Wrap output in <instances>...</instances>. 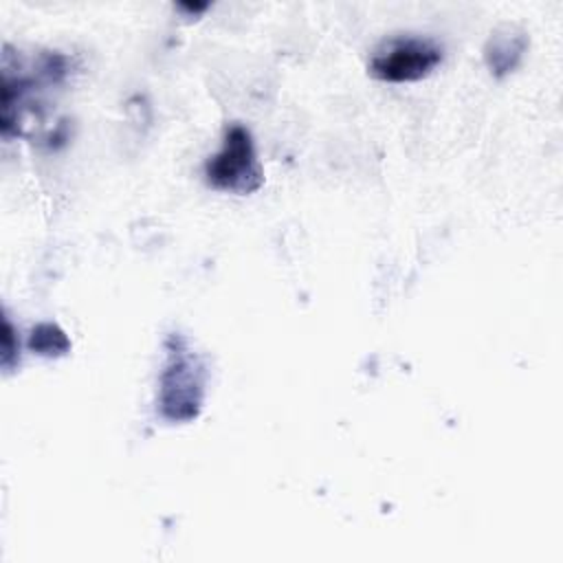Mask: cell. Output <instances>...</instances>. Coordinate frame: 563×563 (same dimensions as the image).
Segmentation results:
<instances>
[{
  "label": "cell",
  "mask_w": 563,
  "mask_h": 563,
  "mask_svg": "<svg viewBox=\"0 0 563 563\" xmlns=\"http://www.w3.org/2000/svg\"><path fill=\"white\" fill-rule=\"evenodd\" d=\"M165 367L158 380V411L167 422H191L205 402L207 365L183 334L165 339Z\"/></svg>",
  "instance_id": "cell-1"
},
{
  "label": "cell",
  "mask_w": 563,
  "mask_h": 563,
  "mask_svg": "<svg viewBox=\"0 0 563 563\" xmlns=\"http://www.w3.org/2000/svg\"><path fill=\"white\" fill-rule=\"evenodd\" d=\"M205 178L213 189L240 196L262 187L264 172L255 154L253 136L242 123L227 125L222 147L205 165Z\"/></svg>",
  "instance_id": "cell-2"
},
{
  "label": "cell",
  "mask_w": 563,
  "mask_h": 563,
  "mask_svg": "<svg viewBox=\"0 0 563 563\" xmlns=\"http://www.w3.org/2000/svg\"><path fill=\"white\" fill-rule=\"evenodd\" d=\"M442 62V46L422 35H391L383 40L369 59V75L389 81H418Z\"/></svg>",
  "instance_id": "cell-3"
},
{
  "label": "cell",
  "mask_w": 563,
  "mask_h": 563,
  "mask_svg": "<svg viewBox=\"0 0 563 563\" xmlns=\"http://www.w3.org/2000/svg\"><path fill=\"white\" fill-rule=\"evenodd\" d=\"M526 44H528L526 33L517 31L512 26H501L495 33H490V37L484 46V59H486L490 73H495L497 77L510 73L519 64V59L526 51Z\"/></svg>",
  "instance_id": "cell-4"
},
{
  "label": "cell",
  "mask_w": 563,
  "mask_h": 563,
  "mask_svg": "<svg viewBox=\"0 0 563 563\" xmlns=\"http://www.w3.org/2000/svg\"><path fill=\"white\" fill-rule=\"evenodd\" d=\"M29 347L42 356H64L70 350V341L59 325L40 323L31 332Z\"/></svg>",
  "instance_id": "cell-5"
},
{
  "label": "cell",
  "mask_w": 563,
  "mask_h": 563,
  "mask_svg": "<svg viewBox=\"0 0 563 563\" xmlns=\"http://www.w3.org/2000/svg\"><path fill=\"white\" fill-rule=\"evenodd\" d=\"M15 358H18V341H15L13 325H11L9 317H4V323H2V367L9 372L11 365L15 363Z\"/></svg>",
  "instance_id": "cell-6"
}]
</instances>
